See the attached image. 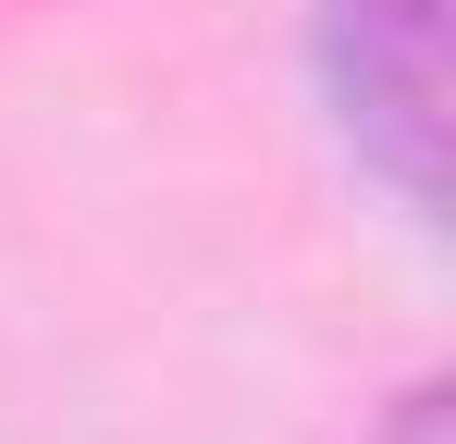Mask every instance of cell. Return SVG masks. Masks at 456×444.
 Returning <instances> with one entry per match:
<instances>
[{"label":"cell","instance_id":"7a4b0ae2","mask_svg":"<svg viewBox=\"0 0 456 444\" xmlns=\"http://www.w3.org/2000/svg\"><path fill=\"white\" fill-rule=\"evenodd\" d=\"M395 444H444V395H407V420H395Z\"/></svg>","mask_w":456,"mask_h":444},{"label":"cell","instance_id":"6da1fadb","mask_svg":"<svg viewBox=\"0 0 456 444\" xmlns=\"http://www.w3.org/2000/svg\"><path fill=\"white\" fill-rule=\"evenodd\" d=\"M321 74L346 136L395 173V198H432L444 136V0H321Z\"/></svg>","mask_w":456,"mask_h":444}]
</instances>
